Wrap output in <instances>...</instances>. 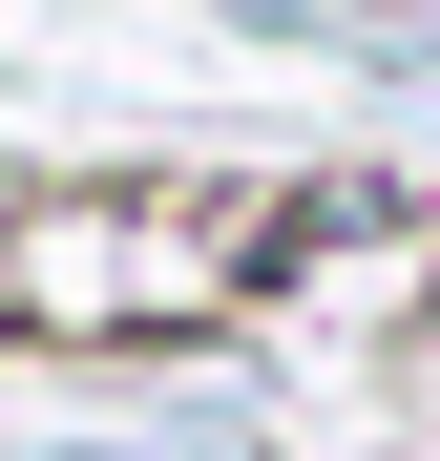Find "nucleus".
Here are the masks:
<instances>
[{"label":"nucleus","instance_id":"nucleus-1","mask_svg":"<svg viewBox=\"0 0 440 461\" xmlns=\"http://www.w3.org/2000/svg\"><path fill=\"white\" fill-rule=\"evenodd\" d=\"M356 230H378V189H293V210L252 230V273H315V252H356Z\"/></svg>","mask_w":440,"mask_h":461},{"label":"nucleus","instance_id":"nucleus-2","mask_svg":"<svg viewBox=\"0 0 440 461\" xmlns=\"http://www.w3.org/2000/svg\"><path fill=\"white\" fill-rule=\"evenodd\" d=\"M231 22H315V42H356V63H399V22H378V0H231Z\"/></svg>","mask_w":440,"mask_h":461}]
</instances>
